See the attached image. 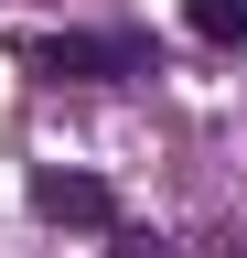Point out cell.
<instances>
[{
    "mask_svg": "<svg viewBox=\"0 0 247 258\" xmlns=\"http://www.w3.org/2000/svg\"><path fill=\"white\" fill-rule=\"evenodd\" d=\"M11 54L33 64L43 86H129V76H150L140 32H22Z\"/></svg>",
    "mask_w": 247,
    "mask_h": 258,
    "instance_id": "cell-1",
    "label": "cell"
},
{
    "mask_svg": "<svg viewBox=\"0 0 247 258\" xmlns=\"http://www.w3.org/2000/svg\"><path fill=\"white\" fill-rule=\"evenodd\" d=\"M33 215L43 226H86V237H108L118 226V194L97 172H33Z\"/></svg>",
    "mask_w": 247,
    "mask_h": 258,
    "instance_id": "cell-2",
    "label": "cell"
},
{
    "mask_svg": "<svg viewBox=\"0 0 247 258\" xmlns=\"http://www.w3.org/2000/svg\"><path fill=\"white\" fill-rule=\"evenodd\" d=\"M183 32L215 43V54H236V43H247V0H183Z\"/></svg>",
    "mask_w": 247,
    "mask_h": 258,
    "instance_id": "cell-3",
    "label": "cell"
},
{
    "mask_svg": "<svg viewBox=\"0 0 247 258\" xmlns=\"http://www.w3.org/2000/svg\"><path fill=\"white\" fill-rule=\"evenodd\" d=\"M108 258H161V237H150V226H129V215H118V226H108Z\"/></svg>",
    "mask_w": 247,
    "mask_h": 258,
    "instance_id": "cell-4",
    "label": "cell"
}]
</instances>
